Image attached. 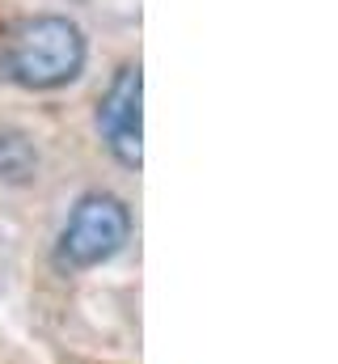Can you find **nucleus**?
<instances>
[{"instance_id":"1","label":"nucleus","mask_w":338,"mask_h":364,"mask_svg":"<svg viewBox=\"0 0 338 364\" xmlns=\"http://www.w3.org/2000/svg\"><path fill=\"white\" fill-rule=\"evenodd\" d=\"M84 30L72 17L38 13L17 21L0 43V81L17 90H60L84 68Z\"/></svg>"},{"instance_id":"2","label":"nucleus","mask_w":338,"mask_h":364,"mask_svg":"<svg viewBox=\"0 0 338 364\" xmlns=\"http://www.w3.org/2000/svg\"><path fill=\"white\" fill-rule=\"evenodd\" d=\"M127 233H131V216L119 195H106V191L81 195L77 208L68 212V225L60 229L55 263L68 272H89L114 259L127 246Z\"/></svg>"},{"instance_id":"3","label":"nucleus","mask_w":338,"mask_h":364,"mask_svg":"<svg viewBox=\"0 0 338 364\" xmlns=\"http://www.w3.org/2000/svg\"><path fill=\"white\" fill-rule=\"evenodd\" d=\"M140 102H144V73L140 64H123L114 81L97 102V132L110 157L127 170H140L144 161V127H140Z\"/></svg>"},{"instance_id":"4","label":"nucleus","mask_w":338,"mask_h":364,"mask_svg":"<svg viewBox=\"0 0 338 364\" xmlns=\"http://www.w3.org/2000/svg\"><path fill=\"white\" fill-rule=\"evenodd\" d=\"M38 170V153L21 132H0V178L4 182H30Z\"/></svg>"}]
</instances>
